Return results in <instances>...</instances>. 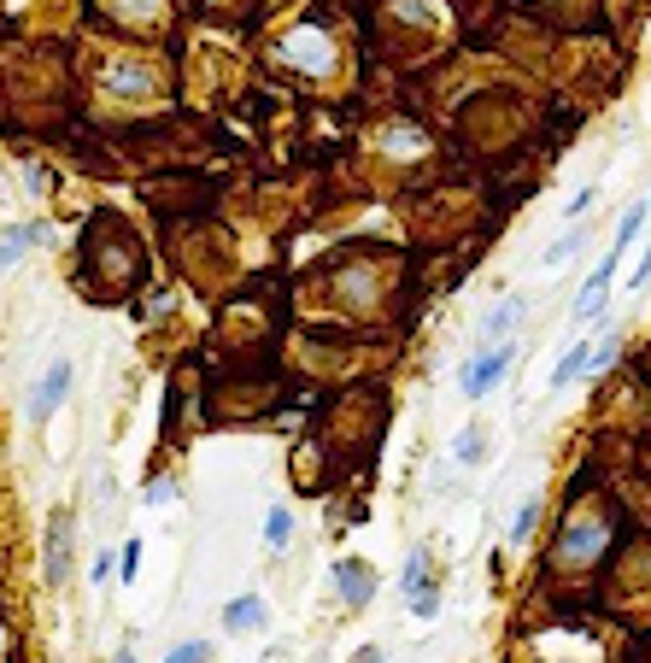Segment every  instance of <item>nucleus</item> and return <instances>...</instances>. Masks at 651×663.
<instances>
[{
  "label": "nucleus",
  "mask_w": 651,
  "mask_h": 663,
  "mask_svg": "<svg viewBox=\"0 0 651 663\" xmlns=\"http://www.w3.org/2000/svg\"><path fill=\"white\" fill-rule=\"evenodd\" d=\"M223 622H229L235 634H253V628H264V599H259V593L229 599V605H223Z\"/></svg>",
  "instance_id": "6"
},
{
  "label": "nucleus",
  "mask_w": 651,
  "mask_h": 663,
  "mask_svg": "<svg viewBox=\"0 0 651 663\" xmlns=\"http://www.w3.org/2000/svg\"><path fill=\"white\" fill-rule=\"evenodd\" d=\"M505 370H511V341L487 347V353H481L476 364L464 370V394H470V399H487V394H493V382H499Z\"/></svg>",
  "instance_id": "2"
},
{
  "label": "nucleus",
  "mask_w": 651,
  "mask_h": 663,
  "mask_svg": "<svg viewBox=\"0 0 651 663\" xmlns=\"http://www.w3.org/2000/svg\"><path fill=\"white\" fill-rule=\"evenodd\" d=\"M646 282H651V247H646V259L634 265V288H646Z\"/></svg>",
  "instance_id": "20"
},
{
  "label": "nucleus",
  "mask_w": 651,
  "mask_h": 663,
  "mask_svg": "<svg viewBox=\"0 0 651 663\" xmlns=\"http://www.w3.org/2000/svg\"><path fill=\"white\" fill-rule=\"evenodd\" d=\"M118 663H135V658H130V652H118Z\"/></svg>",
  "instance_id": "22"
},
{
  "label": "nucleus",
  "mask_w": 651,
  "mask_h": 663,
  "mask_svg": "<svg viewBox=\"0 0 651 663\" xmlns=\"http://www.w3.org/2000/svg\"><path fill=\"white\" fill-rule=\"evenodd\" d=\"M481 452H487V446H481L476 435H458V458H481Z\"/></svg>",
  "instance_id": "17"
},
{
  "label": "nucleus",
  "mask_w": 651,
  "mask_h": 663,
  "mask_svg": "<svg viewBox=\"0 0 651 663\" xmlns=\"http://www.w3.org/2000/svg\"><path fill=\"white\" fill-rule=\"evenodd\" d=\"M65 394H71V358H53L42 376V388L30 394V423H47L59 405H65Z\"/></svg>",
  "instance_id": "1"
},
{
  "label": "nucleus",
  "mask_w": 651,
  "mask_h": 663,
  "mask_svg": "<svg viewBox=\"0 0 651 663\" xmlns=\"http://www.w3.org/2000/svg\"><path fill=\"white\" fill-rule=\"evenodd\" d=\"M534 517H540V499H522L517 523H511V540H528V534H534Z\"/></svg>",
  "instance_id": "14"
},
{
  "label": "nucleus",
  "mask_w": 651,
  "mask_h": 663,
  "mask_svg": "<svg viewBox=\"0 0 651 663\" xmlns=\"http://www.w3.org/2000/svg\"><path fill=\"white\" fill-rule=\"evenodd\" d=\"M610 259L599 270H593V276H587V288H581V300H575V317H581V323H587V317H599V306H605V294H610Z\"/></svg>",
  "instance_id": "8"
},
{
  "label": "nucleus",
  "mask_w": 651,
  "mask_h": 663,
  "mask_svg": "<svg viewBox=\"0 0 651 663\" xmlns=\"http://www.w3.org/2000/svg\"><path fill=\"white\" fill-rule=\"evenodd\" d=\"M118 564H124V581H135V570H141V540H130V546H124V552H118Z\"/></svg>",
  "instance_id": "15"
},
{
  "label": "nucleus",
  "mask_w": 651,
  "mask_h": 663,
  "mask_svg": "<svg viewBox=\"0 0 651 663\" xmlns=\"http://www.w3.org/2000/svg\"><path fill=\"white\" fill-rule=\"evenodd\" d=\"M112 564H118V558H112V552H100V558H94V570H88V575H94V581H106V575H118Z\"/></svg>",
  "instance_id": "16"
},
{
  "label": "nucleus",
  "mask_w": 651,
  "mask_h": 663,
  "mask_svg": "<svg viewBox=\"0 0 651 663\" xmlns=\"http://www.w3.org/2000/svg\"><path fill=\"white\" fill-rule=\"evenodd\" d=\"M171 499H176V487H171V482H159L153 493H147V505H171Z\"/></svg>",
  "instance_id": "18"
},
{
  "label": "nucleus",
  "mask_w": 651,
  "mask_h": 663,
  "mask_svg": "<svg viewBox=\"0 0 651 663\" xmlns=\"http://www.w3.org/2000/svg\"><path fill=\"white\" fill-rule=\"evenodd\" d=\"M42 235H47L42 223H18V229H6V235H0V270L18 265V259H24V253H30V247L42 241Z\"/></svg>",
  "instance_id": "7"
},
{
  "label": "nucleus",
  "mask_w": 651,
  "mask_h": 663,
  "mask_svg": "<svg viewBox=\"0 0 651 663\" xmlns=\"http://www.w3.org/2000/svg\"><path fill=\"white\" fill-rule=\"evenodd\" d=\"M599 546H605V523H575V529L558 540V558L575 564V558H587V552H599Z\"/></svg>",
  "instance_id": "5"
},
{
  "label": "nucleus",
  "mask_w": 651,
  "mask_h": 663,
  "mask_svg": "<svg viewBox=\"0 0 651 663\" xmlns=\"http://www.w3.org/2000/svg\"><path fill=\"white\" fill-rule=\"evenodd\" d=\"M646 218H651V200H646Z\"/></svg>",
  "instance_id": "23"
},
{
  "label": "nucleus",
  "mask_w": 651,
  "mask_h": 663,
  "mask_svg": "<svg viewBox=\"0 0 651 663\" xmlns=\"http://www.w3.org/2000/svg\"><path fill=\"white\" fill-rule=\"evenodd\" d=\"M399 587H405L411 599H417V593H429V558H423V552H417V558L405 564V575H399Z\"/></svg>",
  "instance_id": "11"
},
{
  "label": "nucleus",
  "mask_w": 651,
  "mask_h": 663,
  "mask_svg": "<svg viewBox=\"0 0 651 663\" xmlns=\"http://www.w3.org/2000/svg\"><path fill=\"white\" fill-rule=\"evenodd\" d=\"M335 587H341L347 605H370L376 575H370V564H358V558H341V564H335Z\"/></svg>",
  "instance_id": "4"
},
{
  "label": "nucleus",
  "mask_w": 651,
  "mask_h": 663,
  "mask_svg": "<svg viewBox=\"0 0 651 663\" xmlns=\"http://www.w3.org/2000/svg\"><path fill=\"white\" fill-rule=\"evenodd\" d=\"M434 605H440V593H434V587H429V593H417V617H434Z\"/></svg>",
  "instance_id": "19"
},
{
  "label": "nucleus",
  "mask_w": 651,
  "mask_h": 663,
  "mask_svg": "<svg viewBox=\"0 0 651 663\" xmlns=\"http://www.w3.org/2000/svg\"><path fill=\"white\" fill-rule=\"evenodd\" d=\"M517 317H522V306H517V300H499V306L487 311V323H481V335H505V329H511Z\"/></svg>",
  "instance_id": "10"
},
{
  "label": "nucleus",
  "mask_w": 651,
  "mask_h": 663,
  "mask_svg": "<svg viewBox=\"0 0 651 663\" xmlns=\"http://www.w3.org/2000/svg\"><path fill=\"white\" fill-rule=\"evenodd\" d=\"M587 364H593V347H575V353H569L564 364H558V370H552V382H558V388H564V382H575V376H581V370H587Z\"/></svg>",
  "instance_id": "12"
},
{
  "label": "nucleus",
  "mask_w": 651,
  "mask_h": 663,
  "mask_svg": "<svg viewBox=\"0 0 651 663\" xmlns=\"http://www.w3.org/2000/svg\"><path fill=\"white\" fill-rule=\"evenodd\" d=\"M288 540H294V517H288V511H282V505H276V511H270V517H264V546H270V552H282V546H288Z\"/></svg>",
  "instance_id": "9"
},
{
  "label": "nucleus",
  "mask_w": 651,
  "mask_h": 663,
  "mask_svg": "<svg viewBox=\"0 0 651 663\" xmlns=\"http://www.w3.org/2000/svg\"><path fill=\"white\" fill-rule=\"evenodd\" d=\"M206 658H212V640H182V646L165 652V663H206Z\"/></svg>",
  "instance_id": "13"
},
{
  "label": "nucleus",
  "mask_w": 651,
  "mask_h": 663,
  "mask_svg": "<svg viewBox=\"0 0 651 663\" xmlns=\"http://www.w3.org/2000/svg\"><path fill=\"white\" fill-rule=\"evenodd\" d=\"M352 663H382V652H376V646H358V652H352Z\"/></svg>",
  "instance_id": "21"
},
{
  "label": "nucleus",
  "mask_w": 651,
  "mask_h": 663,
  "mask_svg": "<svg viewBox=\"0 0 651 663\" xmlns=\"http://www.w3.org/2000/svg\"><path fill=\"white\" fill-rule=\"evenodd\" d=\"M65 575H71V517L59 511L47 523V587H65Z\"/></svg>",
  "instance_id": "3"
}]
</instances>
